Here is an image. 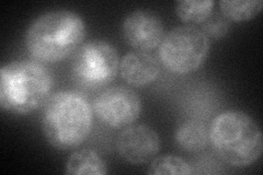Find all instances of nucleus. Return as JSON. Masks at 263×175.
I'll return each instance as SVG.
<instances>
[{
	"instance_id": "f257e3e1",
	"label": "nucleus",
	"mask_w": 263,
	"mask_h": 175,
	"mask_svg": "<svg viewBox=\"0 0 263 175\" xmlns=\"http://www.w3.org/2000/svg\"><path fill=\"white\" fill-rule=\"evenodd\" d=\"M86 36V23L70 10L57 9L40 14L26 31L24 43L37 62L57 63L81 46Z\"/></svg>"
},
{
	"instance_id": "f03ea898",
	"label": "nucleus",
	"mask_w": 263,
	"mask_h": 175,
	"mask_svg": "<svg viewBox=\"0 0 263 175\" xmlns=\"http://www.w3.org/2000/svg\"><path fill=\"white\" fill-rule=\"evenodd\" d=\"M93 124V110L81 94L59 91L49 96L42 114V129L54 148L78 147L88 138Z\"/></svg>"
},
{
	"instance_id": "7ed1b4c3",
	"label": "nucleus",
	"mask_w": 263,
	"mask_h": 175,
	"mask_svg": "<svg viewBox=\"0 0 263 175\" xmlns=\"http://www.w3.org/2000/svg\"><path fill=\"white\" fill-rule=\"evenodd\" d=\"M53 78L35 61L12 62L0 69V106L8 112L29 114L47 102Z\"/></svg>"
},
{
	"instance_id": "20e7f679",
	"label": "nucleus",
	"mask_w": 263,
	"mask_h": 175,
	"mask_svg": "<svg viewBox=\"0 0 263 175\" xmlns=\"http://www.w3.org/2000/svg\"><path fill=\"white\" fill-rule=\"evenodd\" d=\"M209 136L218 155L228 164L248 166L263 151V136L258 123L242 111H225L213 120Z\"/></svg>"
},
{
	"instance_id": "39448f33",
	"label": "nucleus",
	"mask_w": 263,
	"mask_h": 175,
	"mask_svg": "<svg viewBox=\"0 0 263 175\" xmlns=\"http://www.w3.org/2000/svg\"><path fill=\"white\" fill-rule=\"evenodd\" d=\"M210 46V38L201 29L184 24L164 34L159 45V57L171 72L185 74L201 67Z\"/></svg>"
},
{
	"instance_id": "423d86ee",
	"label": "nucleus",
	"mask_w": 263,
	"mask_h": 175,
	"mask_svg": "<svg viewBox=\"0 0 263 175\" xmlns=\"http://www.w3.org/2000/svg\"><path fill=\"white\" fill-rule=\"evenodd\" d=\"M119 69L120 57L117 48L102 40L86 42L73 58V78L87 89H99L109 85L117 77Z\"/></svg>"
},
{
	"instance_id": "0eeeda50",
	"label": "nucleus",
	"mask_w": 263,
	"mask_h": 175,
	"mask_svg": "<svg viewBox=\"0 0 263 175\" xmlns=\"http://www.w3.org/2000/svg\"><path fill=\"white\" fill-rule=\"evenodd\" d=\"M92 110L104 124L125 128L139 118L142 101L134 90L118 86L102 91L95 99Z\"/></svg>"
},
{
	"instance_id": "6e6552de",
	"label": "nucleus",
	"mask_w": 263,
	"mask_h": 175,
	"mask_svg": "<svg viewBox=\"0 0 263 175\" xmlns=\"http://www.w3.org/2000/svg\"><path fill=\"white\" fill-rule=\"evenodd\" d=\"M161 149L158 132L148 125H129L117 138V150L121 158L133 164L152 161Z\"/></svg>"
},
{
	"instance_id": "1a4fd4ad",
	"label": "nucleus",
	"mask_w": 263,
	"mask_h": 175,
	"mask_svg": "<svg viewBox=\"0 0 263 175\" xmlns=\"http://www.w3.org/2000/svg\"><path fill=\"white\" fill-rule=\"evenodd\" d=\"M122 34L126 43L136 51L149 52L160 45L164 36V26L158 14L137 9L123 20Z\"/></svg>"
},
{
	"instance_id": "9d476101",
	"label": "nucleus",
	"mask_w": 263,
	"mask_h": 175,
	"mask_svg": "<svg viewBox=\"0 0 263 175\" xmlns=\"http://www.w3.org/2000/svg\"><path fill=\"white\" fill-rule=\"evenodd\" d=\"M120 72L128 85L145 87L158 78L160 65L157 57L148 52L133 51L120 61Z\"/></svg>"
},
{
	"instance_id": "9b49d317",
	"label": "nucleus",
	"mask_w": 263,
	"mask_h": 175,
	"mask_svg": "<svg viewBox=\"0 0 263 175\" xmlns=\"http://www.w3.org/2000/svg\"><path fill=\"white\" fill-rule=\"evenodd\" d=\"M108 166L92 149H81L72 152L65 166V173L70 175H104Z\"/></svg>"
},
{
	"instance_id": "f8f14e48",
	"label": "nucleus",
	"mask_w": 263,
	"mask_h": 175,
	"mask_svg": "<svg viewBox=\"0 0 263 175\" xmlns=\"http://www.w3.org/2000/svg\"><path fill=\"white\" fill-rule=\"evenodd\" d=\"M178 146L186 152H200L209 143V130L205 125L196 120L182 123L178 127L176 135Z\"/></svg>"
},
{
	"instance_id": "ddd939ff",
	"label": "nucleus",
	"mask_w": 263,
	"mask_h": 175,
	"mask_svg": "<svg viewBox=\"0 0 263 175\" xmlns=\"http://www.w3.org/2000/svg\"><path fill=\"white\" fill-rule=\"evenodd\" d=\"M220 12L229 21H248L262 11L261 0H221L219 2Z\"/></svg>"
},
{
	"instance_id": "4468645a",
	"label": "nucleus",
	"mask_w": 263,
	"mask_h": 175,
	"mask_svg": "<svg viewBox=\"0 0 263 175\" xmlns=\"http://www.w3.org/2000/svg\"><path fill=\"white\" fill-rule=\"evenodd\" d=\"M214 4V0H180L176 5V12L183 22L193 26L208 19Z\"/></svg>"
},
{
	"instance_id": "2eb2a0df",
	"label": "nucleus",
	"mask_w": 263,
	"mask_h": 175,
	"mask_svg": "<svg viewBox=\"0 0 263 175\" xmlns=\"http://www.w3.org/2000/svg\"><path fill=\"white\" fill-rule=\"evenodd\" d=\"M147 173L152 175H187L192 173V169L182 158L174 154H163L154 158L148 166Z\"/></svg>"
},
{
	"instance_id": "dca6fc26",
	"label": "nucleus",
	"mask_w": 263,
	"mask_h": 175,
	"mask_svg": "<svg viewBox=\"0 0 263 175\" xmlns=\"http://www.w3.org/2000/svg\"><path fill=\"white\" fill-rule=\"evenodd\" d=\"M230 21L221 12H212L202 23V31L209 38H223L230 31Z\"/></svg>"
}]
</instances>
